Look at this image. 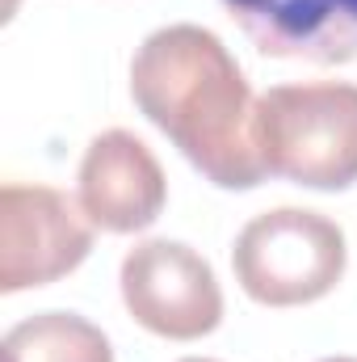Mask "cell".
I'll return each mask as SVG.
<instances>
[{
	"instance_id": "cell-6",
	"label": "cell",
	"mask_w": 357,
	"mask_h": 362,
	"mask_svg": "<svg viewBox=\"0 0 357 362\" xmlns=\"http://www.w3.org/2000/svg\"><path fill=\"white\" fill-rule=\"evenodd\" d=\"M80 206L101 232H143L160 219L169 181L152 148L131 131H105L80 160Z\"/></svg>"
},
{
	"instance_id": "cell-11",
	"label": "cell",
	"mask_w": 357,
	"mask_h": 362,
	"mask_svg": "<svg viewBox=\"0 0 357 362\" xmlns=\"http://www.w3.org/2000/svg\"><path fill=\"white\" fill-rule=\"evenodd\" d=\"M13 4H17V0H4V8H13Z\"/></svg>"
},
{
	"instance_id": "cell-1",
	"label": "cell",
	"mask_w": 357,
	"mask_h": 362,
	"mask_svg": "<svg viewBox=\"0 0 357 362\" xmlns=\"http://www.w3.org/2000/svg\"><path fill=\"white\" fill-rule=\"evenodd\" d=\"M131 93L206 181L253 189L269 177L257 148V101L219 34L202 25L147 34L131 64Z\"/></svg>"
},
{
	"instance_id": "cell-4",
	"label": "cell",
	"mask_w": 357,
	"mask_h": 362,
	"mask_svg": "<svg viewBox=\"0 0 357 362\" xmlns=\"http://www.w3.org/2000/svg\"><path fill=\"white\" fill-rule=\"evenodd\" d=\"M92 253V219L51 185L0 189V291L17 295L72 274Z\"/></svg>"
},
{
	"instance_id": "cell-3",
	"label": "cell",
	"mask_w": 357,
	"mask_h": 362,
	"mask_svg": "<svg viewBox=\"0 0 357 362\" xmlns=\"http://www.w3.org/2000/svg\"><path fill=\"white\" fill-rule=\"evenodd\" d=\"M345 232L303 206H277L244 223L231 249L236 282L265 308H298L324 299L345 274Z\"/></svg>"
},
{
	"instance_id": "cell-2",
	"label": "cell",
	"mask_w": 357,
	"mask_h": 362,
	"mask_svg": "<svg viewBox=\"0 0 357 362\" xmlns=\"http://www.w3.org/2000/svg\"><path fill=\"white\" fill-rule=\"evenodd\" d=\"M257 148L269 177L349 189L357 181V85L311 81L261 93Z\"/></svg>"
},
{
	"instance_id": "cell-7",
	"label": "cell",
	"mask_w": 357,
	"mask_h": 362,
	"mask_svg": "<svg viewBox=\"0 0 357 362\" xmlns=\"http://www.w3.org/2000/svg\"><path fill=\"white\" fill-rule=\"evenodd\" d=\"M253 47L273 59H357V0H223Z\"/></svg>"
},
{
	"instance_id": "cell-10",
	"label": "cell",
	"mask_w": 357,
	"mask_h": 362,
	"mask_svg": "<svg viewBox=\"0 0 357 362\" xmlns=\"http://www.w3.org/2000/svg\"><path fill=\"white\" fill-rule=\"evenodd\" d=\"M181 362H210V358H181Z\"/></svg>"
},
{
	"instance_id": "cell-5",
	"label": "cell",
	"mask_w": 357,
	"mask_h": 362,
	"mask_svg": "<svg viewBox=\"0 0 357 362\" xmlns=\"http://www.w3.org/2000/svg\"><path fill=\"white\" fill-rule=\"evenodd\" d=\"M122 303L156 337L198 341L223 320V291L206 257L181 240H143L122 257Z\"/></svg>"
},
{
	"instance_id": "cell-8",
	"label": "cell",
	"mask_w": 357,
	"mask_h": 362,
	"mask_svg": "<svg viewBox=\"0 0 357 362\" xmlns=\"http://www.w3.org/2000/svg\"><path fill=\"white\" fill-rule=\"evenodd\" d=\"M4 362H114V350L85 316L38 312L4 333Z\"/></svg>"
},
{
	"instance_id": "cell-9",
	"label": "cell",
	"mask_w": 357,
	"mask_h": 362,
	"mask_svg": "<svg viewBox=\"0 0 357 362\" xmlns=\"http://www.w3.org/2000/svg\"><path fill=\"white\" fill-rule=\"evenodd\" d=\"M324 362H357V358H324Z\"/></svg>"
}]
</instances>
